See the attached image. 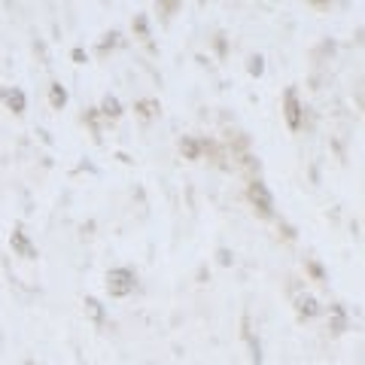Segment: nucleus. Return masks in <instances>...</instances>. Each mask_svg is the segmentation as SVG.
<instances>
[{
    "mask_svg": "<svg viewBox=\"0 0 365 365\" xmlns=\"http://www.w3.org/2000/svg\"><path fill=\"white\" fill-rule=\"evenodd\" d=\"M134 287H137V280H134V271H128V268H113L107 274L110 295H128V292H134Z\"/></svg>",
    "mask_w": 365,
    "mask_h": 365,
    "instance_id": "obj_1",
    "label": "nucleus"
},
{
    "mask_svg": "<svg viewBox=\"0 0 365 365\" xmlns=\"http://www.w3.org/2000/svg\"><path fill=\"white\" fill-rule=\"evenodd\" d=\"M0 98H4V104L13 113H25V107H28L25 91H21V88H4V91H0Z\"/></svg>",
    "mask_w": 365,
    "mask_h": 365,
    "instance_id": "obj_3",
    "label": "nucleus"
},
{
    "mask_svg": "<svg viewBox=\"0 0 365 365\" xmlns=\"http://www.w3.org/2000/svg\"><path fill=\"white\" fill-rule=\"evenodd\" d=\"M220 262L222 265H232V253H228V250H220Z\"/></svg>",
    "mask_w": 365,
    "mask_h": 365,
    "instance_id": "obj_11",
    "label": "nucleus"
},
{
    "mask_svg": "<svg viewBox=\"0 0 365 365\" xmlns=\"http://www.w3.org/2000/svg\"><path fill=\"white\" fill-rule=\"evenodd\" d=\"M250 198H253V204H256L262 213H271L274 210V201H271V192H268L265 182H253V186H250Z\"/></svg>",
    "mask_w": 365,
    "mask_h": 365,
    "instance_id": "obj_2",
    "label": "nucleus"
},
{
    "mask_svg": "<svg viewBox=\"0 0 365 365\" xmlns=\"http://www.w3.org/2000/svg\"><path fill=\"white\" fill-rule=\"evenodd\" d=\"M299 314L302 317H314L317 314V302L311 299V295H302V299H299Z\"/></svg>",
    "mask_w": 365,
    "mask_h": 365,
    "instance_id": "obj_7",
    "label": "nucleus"
},
{
    "mask_svg": "<svg viewBox=\"0 0 365 365\" xmlns=\"http://www.w3.org/2000/svg\"><path fill=\"white\" fill-rule=\"evenodd\" d=\"M104 113H107V116H119V113H122L119 101L113 98V95H107V98H104Z\"/></svg>",
    "mask_w": 365,
    "mask_h": 365,
    "instance_id": "obj_8",
    "label": "nucleus"
},
{
    "mask_svg": "<svg viewBox=\"0 0 365 365\" xmlns=\"http://www.w3.org/2000/svg\"><path fill=\"white\" fill-rule=\"evenodd\" d=\"M25 365H37V362H25Z\"/></svg>",
    "mask_w": 365,
    "mask_h": 365,
    "instance_id": "obj_12",
    "label": "nucleus"
},
{
    "mask_svg": "<svg viewBox=\"0 0 365 365\" xmlns=\"http://www.w3.org/2000/svg\"><path fill=\"white\" fill-rule=\"evenodd\" d=\"M13 247H16L25 259H34V256H37V250L31 247V241L25 237V232H21V228H19V232H13Z\"/></svg>",
    "mask_w": 365,
    "mask_h": 365,
    "instance_id": "obj_4",
    "label": "nucleus"
},
{
    "mask_svg": "<svg viewBox=\"0 0 365 365\" xmlns=\"http://www.w3.org/2000/svg\"><path fill=\"white\" fill-rule=\"evenodd\" d=\"M49 101H52L55 110H61V107L67 104V91H64L61 83H52V86H49Z\"/></svg>",
    "mask_w": 365,
    "mask_h": 365,
    "instance_id": "obj_6",
    "label": "nucleus"
},
{
    "mask_svg": "<svg viewBox=\"0 0 365 365\" xmlns=\"http://www.w3.org/2000/svg\"><path fill=\"white\" fill-rule=\"evenodd\" d=\"M182 150H186L189 158H195V155H198V143H195V140H182Z\"/></svg>",
    "mask_w": 365,
    "mask_h": 365,
    "instance_id": "obj_10",
    "label": "nucleus"
},
{
    "mask_svg": "<svg viewBox=\"0 0 365 365\" xmlns=\"http://www.w3.org/2000/svg\"><path fill=\"white\" fill-rule=\"evenodd\" d=\"M262 71H265V64H262V58H259V55H256V58H250V73H253V76H259Z\"/></svg>",
    "mask_w": 365,
    "mask_h": 365,
    "instance_id": "obj_9",
    "label": "nucleus"
},
{
    "mask_svg": "<svg viewBox=\"0 0 365 365\" xmlns=\"http://www.w3.org/2000/svg\"><path fill=\"white\" fill-rule=\"evenodd\" d=\"M287 119H289V128H299L302 119H299V101H295V91H287Z\"/></svg>",
    "mask_w": 365,
    "mask_h": 365,
    "instance_id": "obj_5",
    "label": "nucleus"
}]
</instances>
